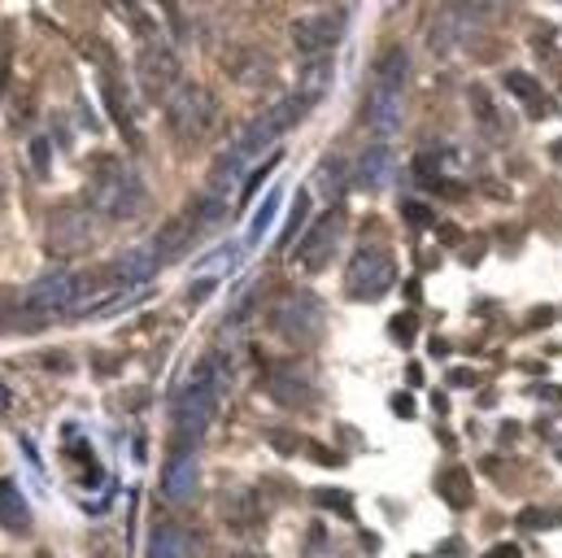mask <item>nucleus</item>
<instances>
[{
    "mask_svg": "<svg viewBox=\"0 0 562 558\" xmlns=\"http://www.w3.org/2000/svg\"><path fill=\"white\" fill-rule=\"evenodd\" d=\"M84 201H88V205H92V214H97V218H105V223H131V218H140V214H144L149 192H144L140 175H136L131 166H123V162L105 157V162H97V170H92V179H88Z\"/></svg>",
    "mask_w": 562,
    "mask_h": 558,
    "instance_id": "nucleus-1",
    "label": "nucleus"
},
{
    "mask_svg": "<svg viewBox=\"0 0 562 558\" xmlns=\"http://www.w3.org/2000/svg\"><path fill=\"white\" fill-rule=\"evenodd\" d=\"M222 384H227V371H222L218 358H205V363L183 380V389H179V397H175V436H179L183 445H196V441L209 432V419H214V410H218Z\"/></svg>",
    "mask_w": 562,
    "mask_h": 558,
    "instance_id": "nucleus-2",
    "label": "nucleus"
},
{
    "mask_svg": "<svg viewBox=\"0 0 562 558\" xmlns=\"http://www.w3.org/2000/svg\"><path fill=\"white\" fill-rule=\"evenodd\" d=\"M406 92H410V53L406 49H388L375 66L371 79V101H367V118L380 136H393L406 118Z\"/></svg>",
    "mask_w": 562,
    "mask_h": 558,
    "instance_id": "nucleus-3",
    "label": "nucleus"
},
{
    "mask_svg": "<svg viewBox=\"0 0 562 558\" xmlns=\"http://www.w3.org/2000/svg\"><path fill=\"white\" fill-rule=\"evenodd\" d=\"M306 110H310V97L306 92H297V97H289V101H279V105H270L261 118H253L244 131H240V140L231 144V153L227 157H235L240 166H248L253 157H261L279 136H284L289 127H297L302 118H306Z\"/></svg>",
    "mask_w": 562,
    "mask_h": 558,
    "instance_id": "nucleus-4",
    "label": "nucleus"
},
{
    "mask_svg": "<svg viewBox=\"0 0 562 558\" xmlns=\"http://www.w3.org/2000/svg\"><path fill=\"white\" fill-rule=\"evenodd\" d=\"M393 284H397V262L384 249L362 244L349 257V270H345V297L349 302H380Z\"/></svg>",
    "mask_w": 562,
    "mask_h": 558,
    "instance_id": "nucleus-5",
    "label": "nucleus"
},
{
    "mask_svg": "<svg viewBox=\"0 0 562 558\" xmlns=\"http://www.w3.org/2000/svg\"><path fill=\"white\" fill-rule=\"evenodd\" d=\"M480 31H484V14H480L475 5H467V0H454V5H445V10L432 18V27H427V49H432L436 58H454V53H462Z\"/></svg>",
    "mask_w": 562,
    "mask_h": 558,
    "instance_id": "nucleus-6",
    "label": "nucleus"
},
{
    "mask_svg": "<svg viewBox=\"0 0 562 558\" xmlns=\"http://www.w3.org/2000/svg\"><path fill=\"white\" fill-rule=\"evenodd\" d=\"M270 328H274V337H284L289 345H310L323 332V302L315 293H289L284 302L274 306Z\"/></svg>",
    "mask_w": 562,
    "mask_h": 558,
    "instance_id": "nucleus-7",
    "label": "nucleus"
},
{
    "mask_svg": "<svg viewBox=\"0 0 562 558\" xmlns=\"http://www.w3.org/2000/svg\"><path fill=\"white\" fill-rule=\"evenodd\" d=\"M92 240H97V223H92V214H88L84 205H71V201L53 205L49 227H44V244H49V253L71 257V253L92 249Z\"/></svg>",
    "mask_w": 562,
    "mask_h": 558,
    "instance_id": "nucleus-8",
    "label": "nucleus"
},
{
    "mask_svg": "<svg viewBox=\"0 0 562 558\" xmlns=\"http://www.w3.org/2000/svg\"><path fill=\"white\" fill-rule=\"evenodd\" d=\"M84 297V279L75 270H49L40 275L31 293H27V315L36 319H62L66 310H75Z\"/></svg>",
    "mask_w": 562,
    "mask_h": 558,
    "instance_id": "nucleus-9",
    "label": "nucleus"
},
{
    "mask_svg": "<svg viewBox=\"0 0 562 558\" xmlns=\"http://www.w3.org/2000/svg\"><path fill=\"white\" fill-rule=\"evenodd\" d=\"M345 227H349V214H345V205H341V201H332V210H328V214H319V218H315V227L306 231L297 262H302L306 270H323V266L336 257V249H341V240H345Z\"/></svg>",
    "mask_w": 562,
    "mask_h": 558,
    "instance_id": "nucleus-10",
    "label": "nucleus"
},
{
    "mask_svg": "<svg viewBox=\"0 0 562 558\" xmlns=\"http://www.w3.org/2000/svg\"><path fill=\"white\" fill-rule=\"evenodd\" d=\"M214 123V97L196 84H179L175 97H170V127L183 136V140H201Z\"/></svg>",
    "mask_w": 562,
    "mask_h": 558,
    "instance_id": "nucleus-11",
    "label": "nucleus"
},
{
    "mask_svg": "<svg viewBox=\"0 0 562 558\" xmlns=\"http://www.w3.org/2000/svg\"><path fill=\"white\" fill-rule=\"evenodd\" d=\"M179 58L166 49V45H149L140 53V88L149 101H170L175 88H179Z\"/></svg>",
    "mask_w": 562,
    "mask_h": 558,
    "instance_id": "nucleus-12",
    "label": "nucleus"
},
{
    "mask_svg": "<svg viewBox=\"0 0 562 558\" xmlns=\"http://www.w3.org/2000/svg\"><path fill=\"white\" fill-rule=\"evenodd\" d=\"M196 489H201V458H196L192 449H179V454L166 462V471H162V493L183 506V502L196 497Z\"/></svg>",
    "mask_w": 562,
    "mask_h": 558,
    "instance_id": "nucleus-13",
    "label": "nucleus"
},
{
    "mask_svg": "<svg viewBox=\"0 0 562 558\" xmlns=\"http://www.w3.org/2000/svg\"><path fill=\"white\" fill-rule=\"evenodd\" d=\"M341 31H345L341 14H315V18H302V23L293 27V40H297V49H302V53L323 58L328 49H336Z\"/></svg>",
    "mask_w": 562,
    "mask_h": 558,
    "instance_id": "nucleus-14",
    "label": "nucleus"
},
{
    "mask_svg": "<svg viewBox=\"0 0 562 558\" xmlns=\"http://www.w3.org/2000/svg\"><path fill=\"white\" fill-rule=\"evenodd\" d=\"M166 262H162V253H157V244H140V249H131V253H123L118 262H114V284H140V279H153L157 270H162Z\"/></svg>",
    "mask_w": 562,
    "mask_h": 558,
    "instance_id": "nucleus-15",
    "label": "nucleus"
},
{
    "mask_svg": "<svg viewBox=\"0 0 562 558\" xmlns=\"http://www.w3.org/2000/svg\"><path fill=\"white\" fill-rule=\"evenodd\" d=\"M101 97H105L110 118L123 127V136H136V123H131V97H127L123 79L114 75V66H101Z\"/></svg>",
    "mask_w": 562,
    "mask_h": 558,
    "instance_id": "nucleus-16",
    "label": "nucleus"
},
{
    "mask_svg": "<svg viewBox=\"0 0 562 558\" xmlns=\"http://www.w3.org/2000/svg\"><path fill=\"white\" fill-rule=\"evenodd\" d=\"M0 528L14 532V536H23L31 528V506H27V497L14 480H0Z\"/></svg>",
    "mask_w": 562,
    "mask_h": 558,
    "instance_id": "nucleus-17",
    "label": "nucleus"
},
{
    "mask_svg": "<svg viewBox=\"0 0 562 558\" xmlns=\"http://www.w3.org/2000/svg\"><path fill=\"white\" fill-rule=\"evenodd\" d=\"M388 170H393L388 144L375 140V144L362 153V162H358V183H362V188H384V183H388Z\"/></svg>",
    "mask_w": 562,
    "mask_h": 558,
    "instance_id": "nucleus-18",
    "label": "nucleus"
},
{
    "mask_svg": "<svg viewBox=\"0 0 562 558\" xmlns=\"http://www.w3.org/2000/svg\"><path fill=\"white\" fill-rule=\"evenodd\" d=\"M149 558H188V536L175 523H157L149 536Z\"/></svg>",
    "mask_w": 562,
    "mask_h": 558,
    "instance_id": "nucleus-19",
    "label": "nucleus"
},
{
    "mask_svg": "<svg viewBox=\"0 0 562 558\" xmlns=\"http://www.w3.org/2000/svg\"><path fill=\"white\" fill-rule=\"evenodd\" d=\"M274 402H284V406H293V410H302V406H310V380L306 376H293V371H279L274 376Z\"/></svg>",
    "mask_w": 562,
    "mask_h": 558,
    "instance_id": "nucleus-20",
    "label": "nucleus"
},
{
    "mask_svg": "<svg viewBox=\"0 0 562 558\" xmlns=\"http://www.w3.org/2000/svg\"><path fill=\"white\" fill-rule=\"evenodd\" d=\"M506 88H510L519 101H527L532 118H545V114H549V97L540 92V84H536L532 75H519V71H510V75H506Z\"/></svg>",
    "mask_w": 562,
    "mask_h": 558,
    "instance_id": "nucleus-21",
    "label": "nucleus"
},
{
    "mask_svg": "<svg viewBox=\"0 0 562 558\" xmlns=\"http://www.w3.org/2000/svg\"><path fill=\"white\" fill-rule=\"evenodd\" d=\"M279 205H284V196H279V188H274V192H266V201L257 205V214H253V223H248V244H244V249H253V244H257V240L266 236V227L274 223Z\"/></svg>",
    "mask_w": 562,
    "mask_h": 558,
    "instance_id": "nucleus-22",
    "label": "nucleus"
},
{
    "mask_svg": "<svg viewBox=\"0 0 562 558\" xmlns=\"http://www.w3.org/2000/svg\"><path fill=\"white\" fill-rule=\"evenodd\" d=\"M306 205H310V192H297V196H293V210H289V223H284V231H279V240H293V236H297V227L306 223Z\"/></svg>",
    "mask_w": 562,
    "mask_h": 558,
    "instance_id": "nucleus-23",
    "label": "nucleus"
},
{
    "mask_svg": "<svg viewBox=\"0 0 562 558\" xmlns=\"http://www.w3.org/2000/svg\"><path fill=\"white\" fill-rule=\"evenodd\" d=\"M445 497L462 510V506H471V489H467V475L462 471H454V475H445Z\"/></svg>",
    "mask_w": 562,
    "mask_h": 558,
    "instance_id": "nucleus-24",
    "label": "nucleus"
},
{
    "mask_svg": "<svg viewBox=\"0 0 562 558\" xmlns=\"http://www.w3.org/2000/svg\"><path fill=\"white\" fill-rule=\"evenodd\" d=\"M315 502H319V506H332V510H341V515L354 510V497H349V493H336V489H319Z\"/></svg>",
    "mask_w": 562,
    "mask_h": 558,
    "instance_id": "nucleus-25",
    "label": "nucleus"
},
{
    "mask_svg": "<svg viewBox=\"0 0 562 558\" xmlns=\"http://www.w3.org/2000/svg\"><path fill=\"white\" fill-rule=\"evenodd\" d=\"M519 523H527V528H553V515H545V510H523Z\"/></svg>",
    "mask_w": 562,
    "mask_h": 558,
    "instance_id": "nucleus-26",
    "label": "nucleus"
},
{
    "mask_svg": "<svg viewBox=\"0 0 562 558\" xmlns=\"http://www.w3.org/2000/svg\"><path fill=\"white\" fill-rule=\"evenodd\" d=\"M406 218H410V223H419V227H427V223H432L427 205H414V201H406Z\"/></svg>",
    "mask_w": 562,
    "mask_h": 558,
    "instance_id": "nucleus-27",
    "label": "nucleus"
},
{
    "mask_svg": "<svg viewBox=\"0 0 562 558\" xmlns=\"http://www.w3.org/2000/svg\"><path fill=\"white\" fill-rule=\"evenodd\" d=\"M467 5H475V10L488 18V14H501V10H506V0H467Z\"/></svg>",
    "mask_w": 562,
    "mask_h": 558,
    "instance_id": "nucleus-28",
    "label": "nucleus"
},
{
    "mask_svg": "<svg viewBox=\"0 0 562 558\" xmlns=\"http://www.w3.org/2000/svg\"><path fill=\"white\" fill-rule=\"evenodd\" d=\"M484 558H523V554H519V545H497V549H488Z\"/></svg>",
    "mask_w": 562,
    "mask_h": 558,
    "instance_id": "nucleus-29",
    "label": "nucleus"
},
{
    "mask_svg": "<svg viewBox=\"0 0 562 558\" xmlns=\"http://www.w3.org/2000/svg\"><path fill=\"white\" fill-rule=\"evenodd\" d=\"M10 406H14V393H10V389H5V384H0V415H5V410H10Z\"/></svg>",
    "mask_w": 562,
    "mask_h": 558,
    "instance_id": "nucleus-30",
    "label": "nucleus"
},
{
    "mask_svg": "<svg viewBox=\"0 0 562 558\" xmlns=\"http://www.w3.org/2000/svg\"><path fill=\"white\" fill-rule=\"evenodd\" d=\"M231 558H261V554H248V549H240V554H231Z\"/></svg>",
    "mask_w": 562,
    "mask_h": 558,
    "instance_id": "nucleus-31",
    "label": "nucleus"
},
{
    "mask_svg": "<svg viewBox=\"0 0 562 558\" xmlns=\"http://www.w3.org/2000/svg\"><path fill=\"white\" fill-rule=\"evenodd\" d=\"M0 201H5V179H0Z\"/></svg>",
    "mask_w": 562,
    "mask_h": 558,
    "instance_id": "nucleus-32",
    "label": "nucleus"
}]
</instances>
